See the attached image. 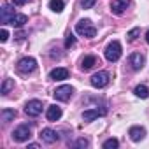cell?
I'll return each instance as SVG.
<instances>
[{
    "label": "cell",
    "mask_w": 149,
    "mask_h": 149,
    "mask_svg": "<svg viewBox=\"0 0 149 149\" xmlns=\"http://www.w3.org/2000/svg\"><path fill=\"white\" fill-rule=\"evenodd\" d=\"M26 21H28V18H26L25 14H14V18L11 19V23H9V25H13V26H18V28H19V26H23Z\"/></svg>",
    "instance_id": "18"
},
{
    "label": "cell",
    "mask_w": 149,
    "mask_h": 149,
    "mask_svg": "<svg viewBox=\"0 0 149 149\" xmlns=\"http://www.w3.org/2000/svg\"><path fill=\"white\" fill-rule=\"evenodd\" d=\"M26 2H30V0H13V4H14V6H18V7H21V6H25Z\"/></svg>",
    "instance_id": "28"
},
{
    "label": "cell",
    "mask_w": 149,
    "mask_h": 149,
    "mask_svg": "<svg viewBox=\"0 0 149 149\" xmlns=\"http://www.w3.org/2000/svg\"><path fill=\"white\" fill-rule=\"evenodd\" d=\"M118 146H119L118 139H109V140H105V142H104V149H116Z\"/></svg>",
    "instance_id": "22"
},
{
    "label": "cell",
    "mask_w": 149,
    "mask_h": 149,
    "mask_svg": "<svg viewBox=\"0 0 149 149\" xmlns=\"http://www.w3.org/2000/svg\"><path fill=\"white\" fill-rule=\"evenodd\" d=\"M40 139H42V142H46V144H54V142L60 140V135H58L54 130H51V128H44V130L40 132Z\"/></svg>",
    "instance_id": "10"
},
{
    "label": "cell",
    "mask_w": 149,
    "mask_h": 149,
    "mask_svg": "<svg viewBox=\"0 0 149 149\" xmlns=\"http://www.w3.org/2000/svg\"><path fill=\"white\" fill-rule=\"evenodd\" d=\"M14 9L6 2V4H2V9H0V23L2 25H7V23H11V19L14 18Z\"/></svg>",
    "instance_id": "8"
},
{
    "label": "cell",
    "mask_w": 149,
    "mask_h": 149,
    "mask_svg": "<svg viewBox=\"0 0 149 149\" xmlns=\"http://www.w3.org/2000/svg\"><path fill=\"white\" fill-rule=\"evenodd\" d=\"M35 68H37V61H35L32 56L21 58V60L18 61V70H19L21 74H30V72H33Z\"/></svg>",
    "instance_id": "5"
},
{
    "label": "cell",
    "mask_w": 149,
    "mask_h": 149,
    "mask_svg": "<svg viewBox=\"0 0 149 149\" xmlns=\"http://www.w3.org/2000/svg\"><path fill=\"white\" fill-rule=\"evenodd\" d=\"M30 149H39V144H28Z\"/></svg>",
    "instance_id": "29"
},
{
    "label": "cell",
    "mask_w": 149,
    "mask_h": 149,
    "mask_svg": "<svg viewBox=\"0 0 149 149\" xmlns=\"http://www.w3.org/2000/svg\"><path fill=\"white\" fill-rule=\"evenodd\" d=\"M25 112L30 118H37L39 114H42V102L40 100H30L25 105Z\"/></svg>",
    "instance_id": "7"
},
{
    "label": "cell",
    "mask_w": 149,
    "mask_h": 149,
    "mask_svg": "<svg viewBox=\"0 0 149 149\" xmlns=\"http://www.w3.org/2000/svg\"><path fill=\"white\" fill-rule=\"evenodd\" d=\"M105 58L109 61H118L121 58V44L118 40H112L107 47H105Z\"/></svg>",
    "instance_id": "3"
},
{
    "label": "cell",
    "mask_w": 149,
    "mask_h": 149,
    "mask_svg": "<svg viewBox=\"0 0 149 149\" xmlns=\"http://www.w3.org/2000/svg\"><path fill=\"white\" fill-rule=\"evenodd\" d=\"M144 56L140 54V53H133V54H130V58H128V63H130V67L133 68V70H140L142 67H144Z\"/></svg>",
    "instance_id": "11"
},
{
    "label": "cell",
    "mask_w": 149,
    "mask_h": 149,
    "mask_svg": "<svg viewBox=\"0 0 149 149\" xmlns=\"http://www.w3.org/2000/svg\"><path fill=\"white\" fill-rule=\"evenodd\" d=\"M13 139H14L16 142H26V140H30V139H32V128H30L28 125L18 126V128L13 132Z\"/></svg>",
    "instance_id": "4"
},
{
    "label": "cell",
    "mask_w": 149,
    "mask_h": 149,
    "mask_svg": "<svg viewBox=\"0 0 149 149\" xmlns=\"http://www.w3.org/2000/svg\"><path fill=\"white\" fill-rule=\"evenodd\" d=\"M67 77H68V70L63 67H58V68L51 70V74H49V79H53V81H63Z\"/></svg>",
    "instance_id": "13"
},
{
    "label": "cell",
    "mask_w": 149,
    "mask_h": 149,
    "mask_svg": "<svg viewBox=\"0 0 149 149\" xmlns=\"http://www.w3.org/2000/svg\"><path fill=\"white\" fill-rule=\"evenodd\" d=\"M74 44H76V37H74L72 33H68V35H67V39H65V49H70Z\"/></svg>",
    "instance_id": "23"
},
{
    "label": "cell",
    "mask_w": 149,
    "mask_h": 149,
    "mask_svg": "<svg viewBox=\"0 0 149 149\" xmlns=\"http://www.w3.org/2000/svg\"><path fill=\"white\" fill-rule=\"evenodd\" d=\"M13 88H14V81L13 79H4V84H2V90L0 91H2V95H7Z\"/></svg>",
    "instance_id": "21"
},
{
    "label": "cell",
    "mask_w": 149,
    "mask_h": 149,
    "mask_svg": "<svg viewBox=\"0 0 149 149\" xmlns=\"http://www.w3.org/2000/svg\"><path fill=\"white\" fill-rule=\"evenodd\" d=\"M76 32L79 35H83V37H88V39H93L97 35V28H95V25L90 19H81L76 25Z\"/></svg>",
    "instance_id": "1"
},
{
    "label": "cell",
    "mask_w": 149,
    "mask_h": 149,
    "mask_svg": "<svg viewBox=\"0 0 149 149\" xmlns=\"http://www.w3.org/2000/svg\"><path fill=\"white\" fill-rule=\"evenodd\" d=\"M128 6H130V0H112L111 2V11H112V14L121 16Z\"/></svg>",
    "instance_id": "9"
},
{
    "label": "cell",
    "mask_w": 149,
    "mask_h": 149,
    "mask_svg": "<svg viewBox=\"0 0 149 149\" xmlns=\"http://www.w3.org/2000/svg\"><path fill=\"white\" fill-rule=\"evenodd\" d=\"M95 2L97 0H81V6H83V9H91L95 6Z\"/></svg>",
    "instance_id": "25"
},
{
    "label": "cell",
    "mask_w": 149,
    "mask_h": 149,
    "mask_svg": "<svg viewBox=\"0 0 149 149\" xmlns=\"http://www.w3.org/2000/svg\"><path fill=\"white\" fill-rule=\"evenodd\" d=\"M146 42L149 44V30H147V33H146Z\"/></svg>",
    "instance_id": "30"
},
{
    "label": "cell",
    "mask_w": 149,
    "mask_h": 149,
    "mask_svg": "<svg viewBox=\"0 0 149 149\" xmlns=\"http://www.w3.org/2000/svg\"><path fill=\"white\" fill-rule=\"evenodd\" d=\"M133 93H135L139 98H147V97H149V88L144 86V84H139V86L133 90Z\"/></svg>",
    "instance_id": "20"
},
{
    "label": "cell",
    "mask_w": 149,
    "mask_h": 149,
    "mask_svg": "<svg viewBox=\"0 0 149 149\" xmlns=\"http://www.w3.org/2000/svg\"><path fill=\"white\" fill-rule=\"evenodd\" d=\"M65 7V2L63 0H49V9L53 13H61Z\"/></svg>",
    "instance_id": "19"
},
{
    "label": "cell",
    "mask_w": 149,
    "mask_h": 149,
    "mask_svg": "<svg viewBox=\"0 0 149 149\" xmlns=\"http://www.w3.org/2000/svg\"><path fill=\"white\" fill-rule=\"evenodd\" d=\"M7 39H9V32L6 28H2V30H0V42H6Z\"/></svg>",
    "instance_id": "27"
},
{
    "label": "cell",
    "mask_w": 149,
    "mask_h": 149,
    "mask_svg": "<svg viewBox=\"0 0 149 149\" xmlns=\"http://www.w3.org/2000/svg\"><path fill=\"white\" fill-rule=\"evenodd\" d=\"M128 135H130V139H132L133 142H140V140L146 137V130H144L142 126H132L130 132H128Z\"/></svg>",
    "instance_id": "12"
},
{
    "label": "cell",
    "mask_w": 149,
    "mask_h": 149,
    "mask_svg": "<svg viewBox=\"0 0 149 149\" xmlns=\"http://www.w3.org/2000/svg\"><path fill=\"white\" fill-rule=\"evenodd\" d=\"M46 116H47V121H58L61 118V109L58 105H49Z\"/></svg>",
    "instance_id": "16"
},
{
    "label": "cell",
    "mask_w": 149,
    "mask_h": 149,
    "mask_svg": "<svg viewBox=\"0 0 149 149\" xmlns=\"http://www.w3.org/2000/svg\"><path fill=\"white\" fill-rule=\"evenodd\" d=\"M104 114H105L104 109H88V111L83 112V119L84 121H93V119H97V118H100Z\"/></svg>",
    "instance_id": "14"
},
{
    "label": "cell",
    "mask_w": 149,
    "mask_h": 149,
    "mask_svg": "<svg viewBox=\"0 0 149 149\" xmlns=\"http://www.w3.org/2000/svg\"><path fill=\"white\" fill-rule=\"evenodd\" d=\"M109 79H111L109 72L100 70V72H97V74H93V76H91L90 83H91V86H93V88H104V86H107V84H109Z\"/></svg>",
    "instance_id": "2"
},
{
    "label": "cell",
    "mask_w": 149,
    "mask_h": 149,
    "mask_svg": "<svg viewBox=\"0 0 149 149\" xmlns=\"http://www.w3.org/2000/svg\"><path fill=\"white\" fill-rule=\"evenodd\" d=\"M0 118H2L4 123H9V121H13L16 118V111L14 109H4L2 112H0Z\"/></svg>",
    "instance_id": "17"
},
{
    "label": "cell",
    "mask_w": 149,
    "mask_h": 149,
    "mask_svg": "<svg viewBox=\"0 0 149 149\" xmlns=\"http://www.w3.org/2000/svg\"><path fill=\"white\" fill-rule=\"evenodd\" d=\"M95 65H98V60H97V56H93V54L84 56L83 61H81V68H83V70H91Z\"/></svg>",
    "instance_id": "15"
},
{
    "label": "cell",
    "mask_w": 149,
    "mask_h": 149,
    "mask_svg": "<svg viewBox=\"0 0 149 149\" xmlns=\"http://www.w3.org/2000/svg\"><path fill=\"white\" fill-rule=\"evenodd\" d=\"M53 95H54V98H56V100H60V102H68V100H70V97L74 95V88H72V86H68V84H63V86L56 88Z\"/></svg>",
    "instance_id": "6"
},
{
    "label": "cell",
    "mask_w": 149,
    "mask_h": 149,
    "mask_svg": "<svg viewBox=\"0 0 149 149\" xmlns=\"http://www.w3.org/2000/svg\"><path fill=\"white\" fill-rule=\"evenodd\" d=\"M139 33H140V28H132L128 32V40H135L139 37Z\"/></svg>",
    "instance_id": "24"
},
{
    "label": "cell",
    "mask_w": 149,
    "mask_h": 149,
    "mask_svg": "<svg viewBox=\"0 0 149 149\" xmlns=\"http://www.w3.org/2000/svg\"><path fill=\"white\" fill-rule=\"evenodd\" d=\"M76 147H90V140L88 139H77Z\"/></svg>",
    "instance_id": "26"
}]
</instances>
